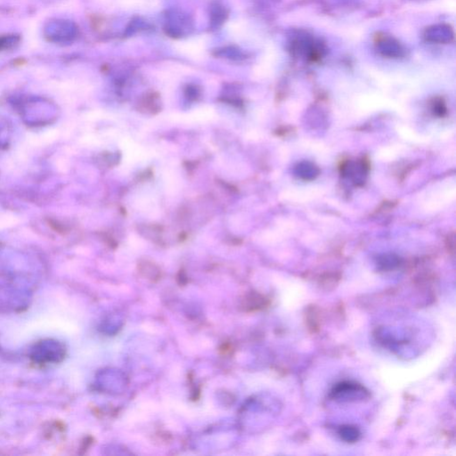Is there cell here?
<instances>
[{"label": "cell", "mask_w": 456, "mask_h": 456, "mask_svg": "<svg viewBox=\"0 0 456 456\" xmlns=\"http://www.w3.org/2000/svg\"><path fill=\"white\" fill-rule=\"evenodd\" d=\"M368 394L364 387L357 383H338L333 388L331 395L333 398L343 400H356L362 399Z\"/></svg>", "instance_id": "obj_1"}, {"label": "cell", "mask_w": 456, "mask_h": 456, "mask_svg": "<svg viewBox=\"0 0 456 456\" xmlns=\"http://www.w3.org/2000/svg\"><path fill=\"white\" fill-rule=\"evenodd\" d=\"M338 435L343 441L355 443L361 438V432L357 427L353 425H343L338 430Z\"/></svg>", "instance_id": "obj_2"}]
</instances>
